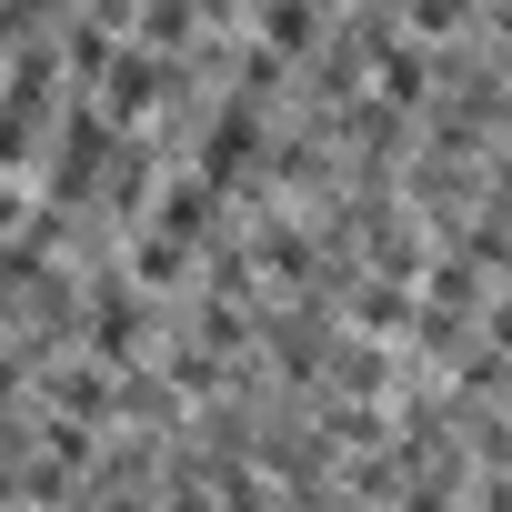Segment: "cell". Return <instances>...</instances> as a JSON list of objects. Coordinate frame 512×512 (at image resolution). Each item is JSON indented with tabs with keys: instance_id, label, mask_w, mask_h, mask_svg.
Listing matches in <instances>:
<instances>
[{
	"instance_id": "obj_1",
	"label": "cell",
	"mask_w": 512,
	"mask_h": 512,
	"mask_svg": "<svg viewBox=\"0 0 512 512\" xmlns=\"http://www.w3.org/2000/svg\"><path fill=\"white\" fill-rule=\"evenodd\" d=\"M151 101H171V61H151V51H121V61H111V111L131 121V111H151Z\"/></svg>"
},
{
	"instance_id": "obj_2",
	"label": "cell",
	"mask_w": 512,
	"mask_h": 512,
	"mask_svg": "<svg viewBox=\"0 0 512 512\" xmlns=\"http://www.w3.org/2000/svg\"><path fill=\"white\" fill-rule=\"evenodd\" d=\"M262 31H272V51L292 61V51H302V41L322 31V0H272V11H262Z\"/></svg>"
}]
</instances>
